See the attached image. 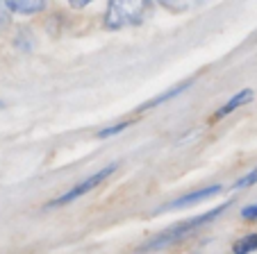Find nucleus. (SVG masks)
<instances>
[{
    "label": "nucleus",
    "instance_id": "obj_8",
    "mask_svg": "<svg viewBox=\"0 0 257 254\" xmlns=\"http://www.w3.org/2000/svg\"><path fill=\"white\" fill-rule=\"evenodd\" d=\"M252 249H257V234H250V236L239 238L237 243H234L232 252L234 254H248V252H252Z\"/></svg>",
    "mask_w": 257,
    "mask_h": 254
},
{
    "label": "nucleus",
    "instance_id": "obj_10",
    "mask_svg": "<svg viewBox=\"0 0 257 254\" xmlns=\"http://www.w3.org/2000/svg\"><path fill=\"white\" fill-rule=\"evenodd\" d=\"M127 125H130V123H118V125H112V127H107V130L98 132V136H100V139H105V136H114V134H118V132L127 130Z\"/></svg>",
    "mask_w": 257,
    "mask_h": 254
},
{
    "label": "nucleus",
    "instance_id": "obj_13",
    "mask_svg": "<svg viewBox=\"0 0 257 254\" xmlns=\"http://www.w3.org/2000/svg\"><path fill=\"white\" fill-rule=\"evenodd\" d=\"M0 107H5V102H3V100H0Z\"/></svg>",
    "mask_w": 257,
    "mask_h": 254
},
{
    "label": "nucleus",
    "instance_id": "obj_3",
    "mask_svg": "<svg viewBox=\"0 0 257 254\" xmlns=\"http://www.w3.org/2000/svg\"><path fill=\"white\" fill-rule=\"evenodd\" d=\"M114 170H116V163H109V166L100 168L98 173H93V175H91V177H87V179H82L80 184H75V186H73L71 191H66L64 195L55 197V200L50 202L48 206H64V204H68V202H75L78 197L87 195L89 191H93L96 186H100V184L105 182V179L109 177V175H114Z\"/></svg>",
    "mask_w": 257,
    "mask_h": 254
},
{
    "label": "nucleus",
    "instance_id": "obj_7",
    "mask_svg": "<svg viewBox=\"0 0 257 254\" xmlns=\"http://www.w3.org/2000/svg\"><path fill=\"white\" fill-rule=\"evenodd\" d=\"M7 10L16 12V14H37V12L44 10V3H37V0H10L5 3Z\"/></svg>",
    "mask_w": 257,
    "mask_h": 254
},
{
    "label": "nucleus",
    "instance_id": "obj_5",
    "mask_svg": "<svg viewBox=\"0 0 257 254\" xmlns=\"http://www.w3.org/2000/svg\"><path fill=\"white\" fill-rule=\"evenodd\" d=\"M252 100V91L250 89H243V91H239L237 96H232L228 102H225L221 109L216 111V118H223V116H228V114H232L234 109H239V107H243V105H248V102Z\"/></svg>",
    "mask_w": 257,
    "mask_h": 254
},
{
    "label": "nucleus",
    "instance_id": "obj_4",
    "mask_svg": "<svg viewBox=\"0 0 257 254\" xmlns=\"http://www.w3.org/2000/svg\"><path fill=\"white\" fill-rule=\"evenodd\" d=\"M216 193H221V186L218 184H212V186H207V188H200V191H194V193H187V195H182V197H178V200H173L171 204H164V206H160V213L162 211H173V209H182V206H189V204H196V202H203V200H207V197H212V195H216Z\"/></svg>",
    "mask_w": 257,
    "mask_h": 254
},
{
    "label": "nucleus",
    "instance_id": "obj_11",
    "mask_svg": "<svg viewBox=\"0 0 257 254\" xmlns=\"http://www.w3.org/2000/svg\"><path fill=\"white\" fill-rule=\"evenodd\" d=\"M241 216H243V218H257V204L246 206V209L241 211Z\"/></svg>",
    "mask_w": 257,
    "mask_h": 254
},
{
    "label": "nucleus",
    "instance_id": "obj_12",
    "mask_svg": "<svg viewBox=\"0 0 257 254\" xmlns=\"http://www.w3.org/2000/svg\"><path fill=\"white\" fill-rule=\"evenodd\" d=\"M7 5L5 3H3V5H0V28H3V25H5V21H7Z\"/></svg>",
    "mask_w": 257,
    "mask_h": 254
},
{
    "label": "nucleus",
    "instance_id": "obj_2",
    "mask_svg": "<svg viewBox=\"0 0 257 254\" xmlns=\"http://www.w3.org/2000/svg\"><path fill=\"white\" fill-rule=\"evenodd\" d=\"M148 5L146 3H112L107 7L105 23L107 28H123V25H137L141 23Z\"/></svg>",
    "mask_w": 257,
    "mask_h": 254
},
{
    "label": "nucleus",
    "instance_id": "obj_6",
    "mask_svg": "<svg viewBox=\"0 0 257 254\" xmlns=\"http://www.w3.org/2000/svg\"><path fill=\"white\" fill-rule=\"evenodd\" d=\"M191 87V80H187V82H182V84H178V87H173V89H169L166 93H162V96H157V98H153V100H148L146 105H141L139 107V111H146V109H153V107H157V105H162V102H166V100H171V98H175L178 93H182V91H187V89Z\"/></svg>",
    "mask_w": 257,
    "mask_h": 254
},
{
    "label": "nucleus",
    "instance_id": "obj_9",
    "mask_svg": "<svg viewBox=\"0 0 257 254\" xmlns=\"http://www.w3.org/2000/svg\"><path fill=\"white\" fill-rule=\"evenodd\" d=\"M252 184H257V168H252L248 175H243L241 179H237V182H234V188H248V186H252Z\"/></svg>",
    "mask_w": 257,
    "mask_h": 254
},
{
    "label": "nucleus",
    "instance_id": "obj_1",
    "mask_svg": "<svg viewBox=\"0 0 257 254\" xmlns=\"http://www.w3.org/2000/svg\"><path fill=\"white\" fill-rule=\"evenodd\" d=\"M225 209H228V202H225V204H221L218 209H212V211H207V213H203V216H196V218H189V220L178 222V225H173V227H169V229H164L162 234H157L155 238H151L148 243H144V245L139 247V252H155V249L169 247V245L178 243L180 238L189 236L191 231H196V229H200V227H205L207 222H212L214 218H218Z\"/></svg>",
    "mask_w": 257,
    "mask_h": 254
}]
</instances>
